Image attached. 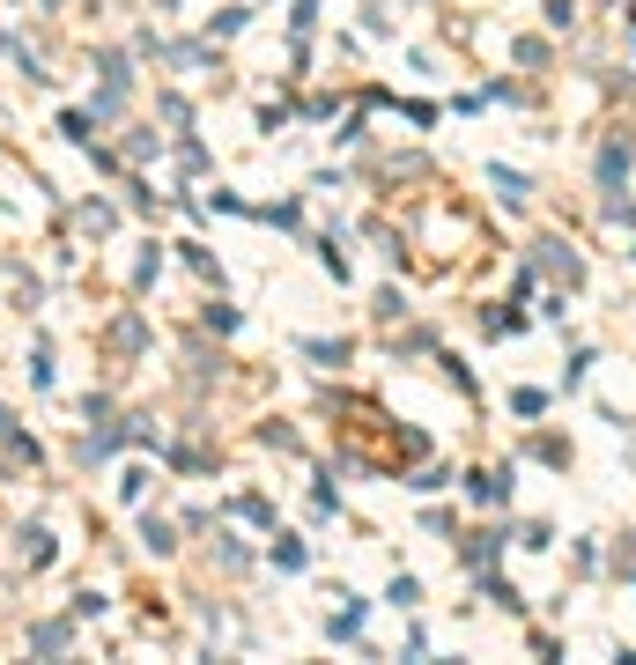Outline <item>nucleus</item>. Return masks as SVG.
Wrapping results in <instances>:
<instances>
[{
	"label": "nucleus",
	"mask_w": 636,
	"mask_h": 665,
	"mask_svg": "<svg viewBox=\"0 0 636 665\" xmlns=\"http://www.w3.org/2000/svg\"><path fill=\"white\" fill-rule=\"evenodd\" d=\"M74 643V621H45V629H30V651H45V658H60Z\"/></svg>",
	"instance_id": "obj_1"
},
{
	"label": "nucleus",
	"mask_w": 636,
	"mask_h": 665,
	"mask_svg": "<svg viewBox=\"0 0 636 665\" xmlns=\"http://www.w3.org/2000/svg\"><path fill=\"white\" fill-rule=\"evenodd\" d=\"M23 562H37V569H45V562H52V532H37V525L23 532Z\"/></svg>",
	"instance_id": "obj_2"
},
{
	"label": "nucleus",
	"mask_w": 636,
	"mask_h": 665,
	"mask_svg": "<svg viewBox=\"0 0 636 665\" xmlns=\"http://www.w3.org/2000/svg\"><path fill=\"white\" fill-rule=\"evenodd\" d=\"M111 348H141V318H119V326H111Z\"/></svg>",
	"instance_id": "obj_3"
},
{
	"label": "nucleus",
	"mask_w": 636,
	"mask_h": 665,
	"mask_svg": "<svg viewBox=\"0 0 636 665\" xmlns=\"http://www.w3.org/2000/svg\"><path fill=\"white\" fill-rule=\"evenodd\" d=\"M30 377H37V385H52V348H45V340L30 348Z\"/></svg>",
	"instance_id": "obj_4"
},
{
	"label": "nucleus",
	"mask_w": 636,
	"mask_h": 665,
	"mask_svg": "<svg viewBox=\"0 0 636 665\" xmlns=\"http://www.w3.org/2000/svg\"><path fill=\"white\" fill-rule=\"evenodd\" d=\"M0 444H8V451L23 444V429H15V414H8V407H0Z\"/></svg>",
	"instance_id": "obj_5"
}]
</instances>
